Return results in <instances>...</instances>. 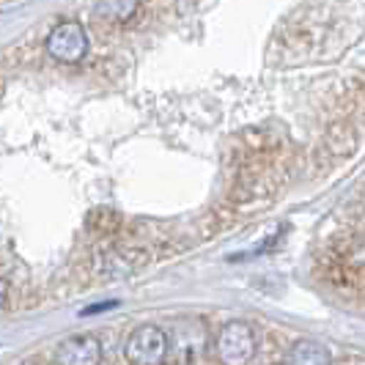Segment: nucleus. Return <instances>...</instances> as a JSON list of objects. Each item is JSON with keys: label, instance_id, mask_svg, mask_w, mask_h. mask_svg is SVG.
<instances>
[{"label": "nucleus", "instance_id": "obj_1", "mask_svg": "<svg viewBox=\"0 0 365 365\" xmlns=\"http://www.w3.org/2000/svg\"><path fill=\"white\" fill-rule=\"evenodd\" d=\"M170 354V338L157 324H140L129 332L124 357L132 365H165Z\"/></svg>", "mask_w": 365, "mask_h": 365}, {"label": "nucleus", "instance_id": "obj_2", "mask_svg": "<svg viewBox=\"0 0 365 365\" xmlns=\"http://www.w3.org/2000/svg\"><path fill=\"white\" fill-rule=\"evenodd\" d=\"M256 329L253 324L231 319L217 332V357L222 365H247L256 357Z\"/></svg>", "mask_w": 365, "mask_h": 365}, {"label": "nucleus", "instance_id": "obj_3", "mask_svg": "<svg viewBox=\"0 0 365 365\" xmlns=\"http://www.w3.org/2000/svg\"><path fill=\"white\" fill-rule=\"evenodd\" d=\"M47 53L61 63H77L88 53V34L83 25L77 22H61L50 31V36L44 41Z\"/></svg>", "mask_w": 365, "mask_h": 365}, {"label": "nucleus", "instance_id": "obj_4", "mask_svg": "<svg viewBox=\"0 0 365 365\" xmlns=\"http://www.w3.org/2000/svg\"><path fill=\"white\" fill-rule=\"evenodd\" d=\"M102 344L96 335H72L55 349V365H99Z\"/></svg>", "mask_w": 365, "mask_h": 365}, {"label": "nucleus", "instance_id": "obj_5", "mask_svg": "<svg viewBox=\"0 0 365 365\" xmlns=\"http://www.w3.org/2000/svg\"><path fill=\"white\" fill-rule=\"evenodd\" d=\"M148 261L146 247H113L102 256V274L108 277H124V274L140 269Z\"/></svg>", "mask_w": 365, "mask_h": 365}, {"label": "nucleus", "instance_id": "obj_6", "mask_svg": "<svg viewBox=\"0 0 365 365\" xmlns=\"http://www.w3.org/2000/svg\"><path fill=\"white\" fill-rule=\"evenodd\" d=\"M365 118V74L351 77L338 93V121H357Z\"/></svg>", "mask_w": 365, "mask_h": 365}, {"label": "nucleus", "instance_id": "obj_7", "mask_svg": "<svg viewBox=\"0 0 365 365\" xmlns=\"http://www.w3.org/2000/svg\"><path fill=\"white\" fill-rule=\"evenodd\" d=\"M286 365H332V354L322 341L299 338L286 351Z\"/></svg>", "mask_w": 365, "mask_h": 365}, {"label": "nucleus", "instance_id": "obj_8", "mask_svg": "<svg viewBox=\"0 0 365 365\" xmlns=\"http://www.w3.org/2000/svg\"><path fill=\"white\" fill-rule=\"evenodd\" d=\"M322 146L327 148L335 160H344V157H349L357 148V127L351 121H338L335 118V124L327 129Z\"/></svg>", "mask_w": 365, "mask_h": 365}, {"label": "nucleus", "instance_id": "obj_9", "mask_svg": "<svg viewBox=\"0 0 365 365\" xmlns=\"http://www.w3.org/2000/svg\"><path fill=\"white\" fill-rule=\"evenodd\" d=\"M138 6H140V0H99L93 14H96V19L108 22V25H124V22L135 17Z\"/></svg>", "mask_w": 365, "mask_h": 365}, {"label": "nucleus", "instance_id": "obj_10", "mask_svg": "<svg viewBox=\"0 0 365 365\" xmlns=\"http://www.w3.org/2000/svg\"><path fill=\"white\" fill-rule=\"evenodd\" d=\"M121 222H124V217H121L115 209L99 206V209L88 212L86 228H88V234H93V237H115V234L121 231Z\"/></svg>", "mask_w": 365, "mask_h": 365}, {"label": "nucleus", "instance_id": "obj_11", "mask_svg": "<svg viewBox=\"0 0 365 365\" xmlns=\"http://www.w3.org/2000/svg\"><path fill=\"white\" fill-rule=\"evenodd\" d=\"M108 308H115V302H105V305H91V308H86V316H91V313H102V311H108Z\"/></svg>", "mask_w": 365, "mask_h": 365}, {"label": "nucleus", "instance_id": "obj_12", "mask_svg": "<svg viewBox=\"0 0 365 365\" xmlns=\"http://www.w3.org/2000/svg\"><path fill=\"white\" fill-rule=\"evenodd\" d=\"M6 299H9V283L0 277V308L6 305Z\"/></svg>", "mask_w": 365, "mask_h": 365}]
</instances>
